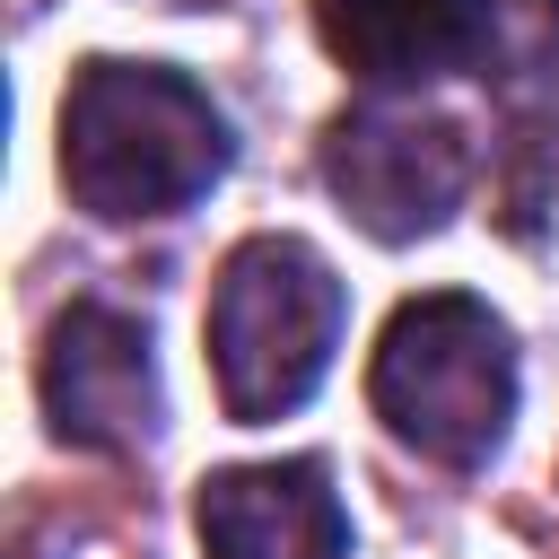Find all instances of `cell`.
Wrapping results in <instances>:
<instances>
[{"instance_id":"6da1fadb","label":"cell","mask_w":559,"mask_h":559,"mask_svg":"<svg viewBox=\"0 0 559 559\" xmlns=\"http://www.w3.org/2000/svg\"><path fill=\"white\" fill-rule=\"evenodd\" d=\"M227 114L166 61H79L61 96V192L87 218H175L227 175Z\"/></svg>"},{"instance_id":"7a4b0ae2","label":"cell","mask_w":559,"mask_h":559,"mask_svg":"<svg viewBox=\"0 0 559 559\" xmlns=\"http://www.w3.org/2000/svg\"><path fill=\"white\" fill-rule=\"evenodd\" d=\"M367 402L411 454L472 472L515 428V332L480 297L428 288L384 323L376 367H367Z\"/></svg>"},{"instance_id":"3957f363","label":"cell","mask_w":559,"mask_h":559,"mask_svg":"<svg viewBox=\"0 0 559 559\" xmlns=\"http://www.w3.org/2000/svg\"><path fill=\"white\" fill-rule=\"evenodd\" d=\"M341 349V280L306 236H245L210 288V376L227 419L297 411Z\"/></svg>"},{"instance_id":"277c9868","label":"cell","mask_w":559,"mask_h":559,"mask_svg":"<svg viewBox=\"0 0 559 559\" xmlns=\"http://www.w3.org/2000/svg\"><path fill=\"white\" fill-rule=\"evenodd\" d=\"M323 183L376 245H419L463 210L472 140L428 105H349L323 131Z\"/></svg>"},{"instance_id":"5b68a950","label":"cell","mask_w":559,"mask_h":559,"mask_svg":"<svg viewBox=\"0 0 559 559\" xmlns=\"http://www.w3.org/2000/svg\"><path fill=\"white\" fill-rule=\"evenodd\" d=\"M44 419L61 445H96V454H140L166 428V393H157V349L148 323L122 306H70L44 341Z\"/></svg>"},{"instance_id":"8992f818","label":"cell","mask_w":559,"mask_h":559,"mask_svg":"<svg viewBox=\"0 0 559 559\" xmlns=\"http://www.w3.org/2000/svg\"><path fill=\"white\" fill-rule=\"evenodd\" d=\"M515 0H314V35L367 87H428L445 70L507 61Z\"/></svg>"},{"instance_id":"52a82bcc","label":"cell","mask_w":559,"mask_h":559,"mask_svg":"<svg viewBox=\"0 0 559 559\" xmlns=\"http://www.w3.org/2000/svg\"><path fill=\"white\" fill-rule=\"evenodd\" d=\"M192 524H201L210 559H341L349 550L341 489L314 454L210 472L201 498H192Z\"/></svg>"}]
</instances>
